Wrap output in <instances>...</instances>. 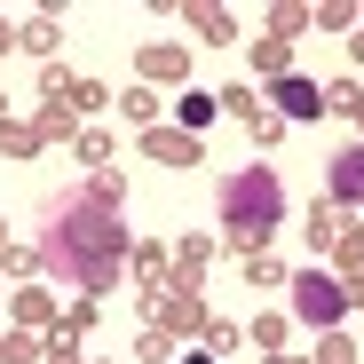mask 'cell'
I'll list each match as a JSON object with an SVG mask.
<instances>
[{"instance_id":"4","label":"cell","mask_w":364,"mask_h":364,"mask_svg":"<svg viewBox=\"0 0 364 364\" xmlns=\"http://www.w3.org/2000/svg\"><path fill=\"white\" fill-rule=\"evenodd\" d=\"M333 198H348V206H356V198H364V143H356V151H341V159H333Z\"/></svg>"},{"instance_id":"3","label":"cell","mask_w":364,"mask_h":364,"mask_svg":"<svg viewBox=\"0 0 364 364\" xmlns=\"http://www.w3.org/2000/svg\"><path fill=\"white\" fill-rule=\"evenodd\" d=\"M341 309H348V293H341L325 269H301V277H293V317H301V325H341Z\"/></svg>"},{"instance_id":"5","label":"cell","mask_w":364,"mask_h":364,"mask_svg":"<svg viewBox=\"0 0 364 364\" xmlns=\"http://www.w3.org/2000/svg\"><path fill=\"white\" fill-rule=\"evenodd\" d=\"M277 111H285V119H317V87L285 72V80H277Z\"/></svg>"},{"instance_id":"1","label":"cell","mask_w":364,"mask_h":364,"mask_svg":"<svg viewBox=\"0 0 364 364\" xmlns=\"http://www.w3.org/2000/svg\"><path fill=\"white\" fill-rule=\"evenodd\" d=\"M119 254H127V230H119V206H111L103 191H80V198H64V206L48 214L40 262L64 277V285H80V293H111Z\"/></svg>"},{"instance_id":"2","label":"cell","mask_w":364,"mask_h":364,"mask_svg":"<svg viewBox=\"0 0 364 364\" xmlns=\"http://www.w3.org/2000/svg\"><path fill=\"white\" fill-rule=\"evenodd\" d=\"M214 214H222V230H237V237H269L277 214H285V191H277L269 166H237V174H222Z\"/></svg>"}]
</instances>
